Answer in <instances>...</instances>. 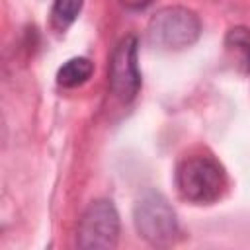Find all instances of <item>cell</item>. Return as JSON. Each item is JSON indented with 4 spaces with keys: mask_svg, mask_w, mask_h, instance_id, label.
Listing matches in <instances>:
<instances>
[{
    "mask_svg": "<svg viewBox=\"0 0 250 250\" xmlns=\"http://www.w3.org/2000/svg\"><path fill=\"white\" fill-rule=\"evenodd\" d=\"M225 184L227 180L223 166L211 156H188L176 170L178 191L191 203H213L221 197Z\"/></svg>",
    "mask_w": 250,
    "mask_h": 250,
    "instance_id": "cell-1",
    "label": "cell"
},
{
    "mask_svg": "<svg viewBox=\"0 0 250 250\" xmlns=\"http://www.w3.org/2000/svg\"><path fill=\"white\" fill-rule=\"evenodd\" d=\"M201 21L193 10L184 6L160 8L146 25L150 45L166 51H178L193 45L199 39Z\"/></svg>",
    "mask_w": 250,
    "mask_h": 250,
    "instance_id": "cell-2",
    "label": "cell"
},
{
    "mask_svg": "<svg viewBox=\"0 0 250 250\" xmlns=\"http://www.w3.org/2000/svg\"><path fill=\"white\" fill-rule=\"evenodd\" d=\"M133 221L139 236L152 246H170L180 236V225L172 205L156 191L145 193L135 203Z\"/></svg>",
    "mask_w": 250,
    "mask_h": 250,
    "instance_id": "cell-3",
    "label": "cell"
},
{
    "mask_svg": "<svg viewBox=\"0 0 250 250\" xmlns=\"http://www.w3.org/2000/svg\"><path fill=\"white\" fill-rule=\"evenodd\" d=\"M119 238V215L111 201L98 199L88 205L78 223L80 248H115Z\"/></svg>",
    "mask_w": 250,
    "mask_h": 250,
    "instance_id": "cell-4",
    "label": "cell"
},
{
    "mask_svg": "<svg viewBox=\"0 0 250 250\" xmlns=\"http://www.w3.org/2000/svg\"><path fill=\"white\" fill-rule=\"evenodd\" d=\"M137 37L129 35L125 39L119 41V45L115 47L111 61H109V90L111 94L123 102L129 104L139 88H141V72H139V64H137Z\"/></svg>",
    "mask_w": 250,
    "mask_h": 250,
    "instance_id": "cell-5",
    "label": "cell"
},
{
    "mask_svg": "<svg viewBox=\"0 0 250 250\" xmlns=\"http://www.w3.org/2000/svg\"><path fill=\"white\" fill-rule=\"evenodd\" d=\"M92 72H94V64L86 57H74L59 68L57 82L64 88H76L84 84L92 76Z\"/></svg>",
    "mask_w": 250,
    "mask_h": 250,
    "instance_id": "cell-6",
    "label": "cell"
},
{
    "mask_svg": "<svg viewBox=\"0 0 250 250\" xmlns=\"http://www.w3.org/2000/svg\"><path fill=\"white\" fill-rule=\"evenodd\" d=\"M84 0H55L51 8V23L55 29L64 31L78 18Z\"/></svg>",
    "mask_w": 250,
    "mask_h": 250,
    "instance_id": "cell-7",
    "label": "cell"
},
{
    "mask_svg": "<svg viewBox=\"0 0 250 250\" xmlns=\"http://www.w3.org/2000/svg\"><path fill=\"white\" fill-rule=\"evenodd\" d=\"M227 45L240 53L242 62L250 70V31L246 27H234L227 35Z\"/></svg>",
    "mask_w": 250,
    "mask_h": 250,
    "instance_id": "cell-8",
    "label": "cell"
},
{
    "mask_svg": "<svg viewBox=\"0 0 250 250\" xmlns=\"http://www.w3.org/2000/svg\"><path fill=\"white\" fill-rule=\"evenodd\" d=\"M123 8H127V10H143V8H146L152 0H117Z\"/></svg>",
    "mask_w": 250,
    "mask_h": 250,
    "instance_id": "cell-9",
    "label": "cell"
}]
</instances>
